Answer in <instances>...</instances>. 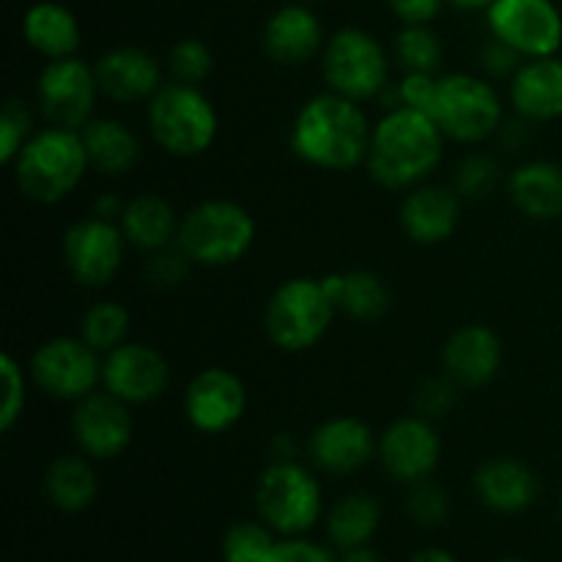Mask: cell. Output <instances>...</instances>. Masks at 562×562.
<instances>
[{
    "instance_id": "cell-34",
    "label": "cell",
    "mask_w": 562,
    "mask_h": 562,
    "mask_svg": "<svg viewBox=\"0 0 562 562\" xmlns=\"http://www.w3.org/2000/svg\"><path fill=\"white\" fill-rule=\"evenodd\" d=\"M280 536L261 519H245L234 521L225 530L223 543H220V554L223 562H267L269 554L278 547Z\"/></svg>"
},
{
    "instance_id": "cell-51",
    "label": "cell",
    "mask_w": 562,
    "mask_h": 562,
    "mask_svg": "<svg viewBox=\"0 0 562 562\" xmlns=\"http://www.w3.org/2000/svg\"><path fill=\"white\" fill-rule=\"evenodd\" d=\"M494 562H530V560H525V558H499V560H494Z\"/></svg>"
},
{
    "instance_id": "cell-14",
    "label": "cell",
    "mask_w": 562,
    "mask_h": 562,
    "mask_svg": "<svg viewBox=\"0 0 562 562\" xmlns=\"http://www.w3.org/2000/svg\"><path fill=\"white\" fill-rule=\"evenodd\" d=\"M379 464L393 481L409 483L426 481L442 461V439H439L434 420L423 415L401 417L390 423L379 437Z\"/></svg>"
},
{
    "instance_id": "cell-3",
    "label": "cell",
    "mask_w": 562,
    "mask_h": 562,
    "mask_svg": "<svg viewBox=\"0 0 562 562\" xmlns=\"http://www.w3.org/2000/svg\"><path fill=\"white\" fill-rule=\"evenodd\" d=\"M11 168H14L22 195L53 206L82 184L91 162H88L80 132L49 124L33 132Z\"/></svg>"
},
{
    "instance_id": "cell-43",
    "label": "cell",
    "mask_w": 562,
    "mask_h": 562,
    "mask_svg": "<svg viewBox=\"0 0 562 562\" xmlns=\"http://www.w3.org/2000/svg\"><path fill=\"white\" fill-rule=\"evenodd\" d=\"M437 91H439L437 75H417V71H409V75H404V80L398 82L401 108L417 110V113H426L434 119Z\"/></svg>"
},
{
    "instance_id": "cell-7",
    "label": "cell",
    "mask_w": 562,
    "mask_h": 562,
    "mask_svg": "<svg viewBox=\"0 0 562 562\" xmlns=\"http://www.w3.org/2000/svg\"><path fill=\"white\" fill-rule=\"evenodd\" d=\"M256 510L280 538L307 536L324 519L322 483L296 459H274L258 475Z\"/></svg>"
},
{
    "instance_id": "cell-44",
    "label": "cell",
    "mask_w": 562,
    "mask_h": 562,
    "mask_svg": "<svg viewBox=\"0 0 562 562\" xmlns=\"http://www.w3.org/2000/svg\"><path fill=\"white\" fill-rule=\"evenodd\" d=\"M525 60L527 58H521L514 47L494 36H488V42L481 49V66L488 77H514Z\"/></svg>"
},
{
    "instance_id": "cell-37",
    "label": "cell",
    "mask_w": 562,
    "mask_h": 562,
    "mask_svg": "<svg viewBox=\"0 0 562 562\" xmlns=\"http://www.w3.org/2000/svg\"><path fill=\"white\" fill-rule=\"evenodd\" d=\"M406 514L420 527L445 525L450 516L448 492L439 483H434L431 477L409 483V492H406Z\"/></svg>"
},
{
    "instance_id": "cell-48",
    "label": "cell",
    "mask_w": 562,
    "mask_h": 562,
    "mask_svg": "<svg viewBox=\"0 0 562 562\" xmlns=\"http://www.w3.org/2000/svg\"><path fill=\"white\" fill-rule=\"evenodd\" d=\"M406 562H461L459 558H456L450 549H442V547H426L420 549V552L412 554L409 560Z\"/></svg>"
},
{
    "instance_id": "cell-21",
    "label": "cell",
    "mask_w": 562,
    "mask_h": 562,
    "mask_svg": "<svg viewBox=\"0 0 562 562\" xmlns=\"http://www.w3.org/2000/svg\"><path fill=\"white\" fill-rule=\"evenodd\" d=\"M102 97L119 104L148 102L162 82L159 60L143 47H113L93 64Z\"/></svg>"
},
{
    "instance_id": "cell-25",
    "label": "cell",
    "mask_w": 562,
    "mask_h": 562,
    "mask_svg": "<svg viewBox=\"0 0 562 562\" xmlns=\"http://www.w3.org/2000/svg\"><path fill=\"white\" fill-rule=\"evenodd\" d=\"M22 38L33 53L47 60L69 58L80 49V22L69 5L58 0H38L22 16Z\"/></svg>"
},
{
    "instance_id": "cell-4",
    "label": "cell",
    "mask_w": 562,
    "mask_h": 562,
    "mask_svg": "<svg viewBox=\"0 0 562 562\" xmlns=\"http://www.w3.org/2000/svg\"><path fill=\"white\" fill-rule=\"evenodd\" d=\"M146 121L154 143L173 157H201L220 135V115L201 86L165 82L148 99Z\"/></svg>"
},
{
    "instance_id": "cell-53",
    "label": "cell",
    "mask_w": 562,
    "mask_h": 562,
    "mask_svg": "<svg viewBox=\"0 0 562 562\" xmlns=\"http://www.w3.org/2000/svg\"><path fill=\"white\" fill-rule=\"evenodd\" d=\"M560 514H562V494H560Z\"/></svg>"
},
{
    "instance_id": "cell-41",
    "label": "cell",
    "mask_w": 562,
    "mask_h": 562,
    "mask_svg": "<svg viewBox=\"0 0 562 562\" xmlns=\"http://www.w3.org/2000/svg\"><path fill=\"white\" fill-rule=\"evenodd\" d=\"M190 269L192 261L187 258V252L179 245H170L165 250L151 252L146 274L151 280V285H157V289H176V285L184 283Z\"/></svg>"
},
{
    "instance_id": "cell-31",
    "label": "cell",
    "mask_w": 562,
    "mask_h": 562,
    "mask_svg": "<svg viewBox=\"0 0 562 562\" xmlns=\"http://www.w3.org/2000/svg\"><path fill=\"white\" fill-rule=\"evenodd\" d=\"M335 307L355 322H379L390 311V289L376 272L349 269L324 278Z\"/></svg>"
},
{
    "instance_id": "cell-32",
    "label": "cell",
    "mask_w": 562,
    "mask_h": 562,
    "mask_svg": "<svg viewBox=\"0 0 562 562\" xmlns=\"http://www.w3.org/2000/svg\"><path fill=\"white\" fill-rule=\"evenodd\" d=\"M130 327H132L130 311H126L121 302L102 300V302H93V305L82 313L80 338L104 357L130 340Z\"/></svg>"
},
{
    "instance_id": "cell-17",
    "label": "cell",
    "mask_w": 562,
    "mask_h": 562,
    "mask_svg": "<svg viewBox=\"0 0 562 562\" xmlns=\"http://www.w3.org/2000/svg\"><path fill=\"white\" fill-rule=\"evenodd\" d=\"M247 387L231 368H203L184 390V415L195 431L225 434L245 417Z\"/></svg>"
},
{
    "instance_id": "cell-11",
    "label": "cell",
    "mask_w": 562,
    "mask_h": 562,
    "mask_svg": "<svg viewBox=\"0 0 562 562\" xmlns=\"http://www.w3.org/2000/svg\"><path fill=\"white\" fill-rule=\"evenodd\" d=\"M488 36L521 58H549L562 47V11L554 0H494L486 9Z\"/></svg>"
},
{
    "instance_id": "cell-30",
    "label": "cell",
    "mask_w": 562,
    "mask_h": 562,
    "mask_svg": "<svg viewBox=\"0 0 562 562\" xmlns=\"http://www.w3.org/2000/svg\"><path fill=\"white\" fill-rule=\"evenodd\" d=\"M382 527V505L373 494L351 492L340 497L324 516V532L335 552L366 547Z\"/></svg>"
},
{
    "instance_id": "cell-50",
    "label": "cell",
    "mask_w": 562,
    "mask_h": 562,
    "mask_svg": "<svg viewBox=\"0 0 562 562\" xmlns=\"http://www.w3.org/2000/svg\"><path fill=\"white\" fill-rule=\"evenodd\" d=\"M448 3L461 11H486L494 0H448Z\"/></svg>"
},
{
    "instance_id": "cell-33",
    "label": "cell",
    "mask_w": 562,
    "mask_h": 562,
    "mask_svg": "<svg viewBox=\"0 0 562 562\" xmlns=\"http://www.w3.org/2000/svg\"><path fill=\"white\" fill-rule=\"evenodd\" d=\"M393 49L404 75H437L442 66V42L431 25H404L395 33Z\"/></svg>"
},
{
    "instance_id": "cell-45",
    "label": "cell",
    "mask_w": 562,
    "mask_h": 562,
    "mask_svg": "<svg viewBox=\"0 0 562 562\" xmlns=\"http://www.w3.org/2000/svg\"><path fill=\"white\" fill-rule=\"evenodd\" d=\"M445 3L448 0H387L401 25H431L442 14Z\"/></svg>"
},
{
    "instance_id": "cell-13",
    "label": "cell",
    "mask_w": 562,
    "mask_h": 562,
    "mask_svg": "<svg viewBox=\"0 0 562 562\" xmlns=\"http://www.w3.org/2000/svg\"><path fill=\"white\" fill-rule=\"evenodd\" d=\"M126 236L119 223L104 217H86L69 225L64 234V263L71 278L86 289H104L115 280L124 263Z\"/></svg>"
},
{
    "instance_id": "cell-19",
    "label": "cell",
    "mask_w": 562,
    "mask_h": 562,
    "mask_svg": "<svg viewBox=\"0 0 562 562\" xmlns=\"http://www.w3.org/2000/svg\"><path fill=\"white\" fill-rule=\"evenodd\" d=\"M263 53L280 66H302L324 53V27L311 3L280 5L263 25Z\"/></svg>"
},
{
    "instance_id": "cell-40",
    "label": "cell",
    "mask_w": 562,
    "mask_h": 562,
    "mask_svg": "<svg viewBox=\"0 0 562 562\" xmlns=\"http://www.w3.org/2000/svg\"><path fill=\"white\" fill-rule=\"evenodd\" d=\"M459 384L450 376H431L417 387L415 406L417 415L437 420V417H448L453 412L456 401H459Z\"/></svg>"
},
{
    "instance_id": "cell-23",
    "label": "cell",
    "mask_w": 562,
    "mask_h": 562,
    "mask_svg": "<svg viewBox=\"0 0 562 562\" xmlns=\"http://www.w3.org/2000/svg\"><path fill=\"white\" fill-rule=\"evenodd\" d=\"M461 223V198L453 187L417 184L401 203V228L417 245H442Z\"/></svg>"
},
{
    "instance_id": "cell-29",
    "label": "cell",
    "mask_w": 562,
    "mask_h": 562,
    "mask_svg": "<svg viewBox=\"0 0 562 562\" xmlns=\"http://www.w3.org/2000/svg\"><path fill=\"white\" fill-rule=\"evenodd\" d=\"M80 137L91 168L104 176H124L140 159V140L119 119L93 115L80 130Z\"/></svg>"
},
{
    "instance_id": "cell-1",
    "label": "cell",
    "mask_w": 562,
    "mask_h": 562,
    "mask_svg": "<svg viewBox=\"0 0 562 562\" xmlns=\"http://www.w3.org/2000/svg\"><path fill=\"white\" fill-rule=\"evenodd\" d=\"M373 126L355 99L340 93H318L307 99L291 124V151L318 170L346 173L366 165Z\"/></svg>"
},
{
    "instance_id": "cell-15",
    "label": "cell",
    "mask_w": 562,
    "mask_h": 562,
    "mask_svg": "<svg viewBox=\"0 0 562 562\" xmlns=\"http://www.w3.org/2000/svg\"><path fill=\"white\" fill-rule=\"evenodd\" d=\"M102 387L130 406L151 404L170 387V366L154 346L126 340L102 357Z\"/></svg>"
},
{
    "instance_id": "cell-47",
    "label": "cell",
    "mask_w": 562,
    "mask_h": 562,
    "mask_svg": "<svg viewBox=\"0 0 562 562\" xmlns=\"http://www.w3.org/2000/svg\"><path fill=\"white\" fill-rule=\"evenodd\" d=\"M124 206H126V203L121 201L119 195H110V192H104V195L97 201V206H93V214H97V217H104V220H113V223H119L121 214H124Z\"/></svg>"
},
{
    "instance_id": "cell-12",
    "label": "cell",
    "mask_w": 562,
    "mask_h": 562,
    "mask_svg": "<svg viewBox=\"0 0 562 562\" xmlns=\"http://www.w3.org/2000/svg\"><path fill=\"white\" fill-rule=\"evenodd\" d=\"M97 69L77 55L47 60L36 82V99L53 126L80 132L93 119L99 99Z\"/></svg>"
},
{
    "instance_id": "cell-46",
    "label": "cell",
    "mask_w": 562,
    "mask_h": 562,
    "mask_svg": "<svg viewBox=\"0 0 562 562\" xmlns=\"http://www.w3.org/2000/svg\"><path fill=\"white\" fill-rule=\"evenodd\" d=\"M497 135L503 137V143L508 148H519L521 143H527V135H530V121L519 119V115H516V121H503Z\"/></svg>"
},
{
    "instance_id": "cell-49",
    "label": "cell",
    "mask_w": 562,
    "mask_h": 562,
    "mask_svg": "<svg viewBox=\"0 0 562 562\" xmlns=\"http://www.w3.org/2000/svg\"><path fill=\"white\" fill-rule=\"evenodd\" d=\"M340 562H384L382 554L366 543V547H357V549H346V552H338Z\"/></svg>"
},
{
    "instance_id": "cell-20",
    "label": "cell",
    "mask_w": 562,
    "mask_h": 562,
    "mask_svg": "<svg viewBox=\"0 0 562 562\" xmlns=\"http://www.w3.org/2000/svg\"><path fill=\"white\" fill-rule=\"evenodd\" d=\"M503 340L483 324H467L456 329L442 349L445 376L453 379L461 390L486 387L503 368Z\"/></svg>"
},
{
    "instance_id": "cell-8",
    "label": "cell",
    "mask_w": 562,
    "mask_h": 562,
    "mask_svg": "<svg viewBox=\"0 0 562 562\" xmlns=\"http://www.w3.org/2000/svg\"><path fill=\"white\" fill-rule=\"evenodd\" d=\"M322 71L329 91L362 104L390 86V55L366 27H340L324 44Z\"/></svg>"
},
{
    "instance_id": "cell-35",
    "label": "cell",
    "mask_w": 562,
    "mask_h": 562,
    "mask_svg": "<svg viewBox=\"0 0 562 562\" xmlns=\"http://www.w3.org/2000/svg\"><path fill=\"white\" fill-rule=\"evenodd\" d=\"M214 55L203 38H181L168 53V71L173 80L187 86H201L212 75Z\"/></svg>"
},
{
    "instance_id": "cell-52",
    "label": "cell",
    "mask_w": 562,
    "mask_h": 562,
    "mask_svg": "<svg viewBox=\"0 0 562 562\" xmlns=\"http://www.w3.org/2000/svg\"><path fill=\"white\" fill-rule=\"evenodd\" d=\"M296 3H316V0H296Z\"/></svg>"
},
{
    "instance_id": "cell-10",
    "label": "cell",
    "mask_w": 562,
    "mask_h": 562,
    "mask_svg": "<svg viewBox=\"0 0 562 562\" xmlns=\"http://www.w3.org/2000/svg\"><path fill=\"white\" fill-rule=\"evenodd\" d=\"M33 382L38 390L58 401H80L102 384V355L97 349L77 338H49L33 351L31 357Z\"/></svg>"
},
{
    "instance_id": "cell-27",
    "label": "cell",
    "mask_w": 562,
    "mask_h": 562,
    "mask_svg": "<svg viewBox=\"0 0 562 562\" xmlns=\"http://www.w3.org/2000/svg\"><path fill=\"white\" fill-rule=\"evenodd\" d=\"M86 453H66L49 461L44 472V497L60 514H82L97 503L99 477Z\"/></svg>"
},
{
    "instance_id": "cell-24",
    "label": "cell",
    "mask_w": 562,
    "mask_h": 562,
    "mask_svg": "<svg viewBox=\"0 0 562 562\" xmlns=\"http://www.w3.org/2000/svg\"><path fill=\"white\" fill-rule=\"evenodd\" d=\"M508 99L516 115L530 124L562 119V58H527L508 82Z\"/></svg>"
},
{
    "instance_id": "cell-36",
    "label": "cell",
    "mask_w": 562,
    "mask_h": 562,
    "mask_svg": "<svg viewBox=\"0 0 562 562\" xmlns=\"http://www.w3.org/2000/svg\"><path fill=\"white\" fill-rule=\"evenodd\" d=\"M499 181V165L488 154H470L456 165L453 190L459 192L461 201H477L494 192Z\"/></svg>"
},
{
    "instance_id": "cell-2",
    "label": "cell",
    "mask_w": 562,
    "mask_h": 562,
    "mask_svg": "<svg viewBox=\"0 0 562 562\" xmlns=\"http://www.w3.org/2000/svg\"><path fill=\"white\" fill-rule=\"evenodd\" d=\"M442 151L445 135L431 115L395 108L373 124L366 168L384 190L409 192L439 168Z\"/></svg>"
},
{
    "instance_id": "cell-9",
    "label": "cell",
    "mask_w": 562,
    "mask_h": 562,
    "mask_svg": "<svg viewBox=\"0 0 562 562\" xmlns=\"http://www.w3.org/2000/svg\"><path fill=\"white\" fill-rule=\"evenodd\" d=\"M434 121L448 140L475 146L497 135L505 121V104L497 88L477 75L456 71L439 77Z\"/></svg>"
},
{
    "instance_id": "cell-5",
    "label": "cell",
    "mask_w": 562,
    "mask_h": 562,
    "mask_svg": "<svg viewBox=\"0 0 562 562\" xmlns=\"http://www.w3.org/2000/svg\"><path fill=\"white\" fill-rule=\"evenodd\" d=\"M333 296L324 278H291L272 291L263 311V329L274 349L302 355L324 340L335 322Z\"/></svg>"
},
{
    "instance_id": "cell-22",
    "label": "cell",
    "mask_w": 562,
    "mask_h": 562,
    "mask_svg": "<svg viewBox=\"0 0 562 562\" xmlns=\"http://www.w3.org/2000/svg\"><path fill=\"white\" fill-rule=\"evenodd\" d=\"M472 488L483 508L499 516L525 514L536 505L538 492H541L536 472L514 456H497L477 467Z\"/></svg>"
},
{
    "instance_id": "cell-42",
    "label": "cell",
    "mask_w": 562,
    "mask_h": 562,
    "mask_svg": "<svg viewBox=\"0 0 562 562\" xmlns=\"http://www.w3.org/2000/svg\"><path fill=\"white\" fill-rule=\"evenodd\" d=\"M267 562H340L329 543H318L307 536L280 538Z\"/></svg>"
},
{
    "instance_id": "cell-39",
    "label": "cell",
    "mask_w": 562,
    "mask_h": 562,
    "mask_svg": "<svg viewBox=\"0 0 562 562\" xmlns=\"http://www.w3.org/2000/svg\"><path fill=\"white\" fill-rule=\"evenodd\" d=\"M31 115L20 102L11 99L3 113H0V162L14 165V159L20 157L22 146L31 140Z\"/></svg>"
},
{
    "instance_id": "cell-26",
    "label": "cell",
    "mask_w": 562,
    "mask_h": 562,
    "mask_svg": "<svg viewBox=\"0 0 562 562\" xmlns=\"http://www.w3.org/2000/svg\"><path fill=\"white\" fill-rule=\"evenodd\" d=\"M514 206L530 220L562 217V165L552 159H530L514 168L508 179Z\"/></svg>"
},
{
    "instance_id": "cell-6",
    "label": "cell",
    "mask_w": 562,
    "mask_h": 562,
    "mask_svg": "<svg viewBox=\"0 0 562 562\" xmlns=\"http://www.w3.org/2000/svg\"><path fill=\"white\" fill-rule=\"evenodd\" d=\"M256 231V220L241 203L212 198L181 217L176 245L198 267H231L250 252Z\"/></svg>"
},
{
    "instance_id": "cell-28",
    "label": "cell",
    "mask_w": 562,
    "mask_h": 562,
    "mask_svg": "<svg viewBox=\"0 0 562 562\" xmlns=\"http://www.w3.org/2000/svg\"><path fill=\"white\" fill-rule=\"evenodd\" d=\"M119 225L130 245H135L137 250L157 252L176 245L181 220L165 198L146 192V195H137L132 201H126Z\"/></svg>"
},
{
    "instance_id": "cell-16",
    "label": "cell",
    "mask_w": 562,
    "mask_h": 562,
    "mask_svg": "<svg viewBox=\"0 0 562 562\" xmlns=\"http://www.w3.org/2000/svg\"><path fill=\"white\" fill-rule=\"evenodd\" d=\"M71 434L80 448L93 461L119 459L126 453L135 437V420H132L130 404L115 398L108 390H93L91 395L77 401L71 412Z\"/></svg>"
},
{
    "instance_id": "cell-38",
    "label": "cell",
    "mask_w": 562,
    "mask_h": 562,
    "mask_svg": "<svg viewBox=\"0 0 562 562\" xmlns=\"http://www.w3.org/2000/svg\"><path fill=\"white\" fill-rule=\"evenodd\" d=\"M0 379H3V404H0V431H11L25 412L27 379L25 368L11 355L0 357Z\"/></svg>"
},
{
    "instance_id": "cell-18",
    "label": "cell",
    "mask_w": 562,
    "mask_h": 562,
    "mask_svg": "<svg viewBox=\"0 0 562 562\" xmlns=\"http://www.w3.org/2000/svg\"><path fill=\"white\" fill-rule=\"evenodd\" d=\"M379 450V439L373 437L371 426L360 417L338 415L324 420L322 426L313 428L307 453L316 470L327 475L344 477L355 475L362 467L373 461Z\"/></svg>"
}]
</instances>
